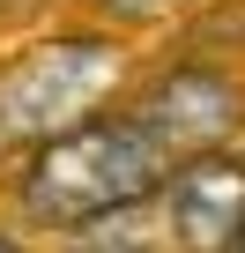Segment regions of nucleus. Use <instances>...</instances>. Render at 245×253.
I'll return each mask as SVG.
<instances>
[{"label":"nucleus","instance_id":"0eeeda50","mask_svg":"<svg viewBox=\"0 0 245 253\" xmlns=\"http://www.w3.org/2000/svg\"><path fill=\"white\" fill-rule=\"evenodd\" d=\"M37 0H0V23H15V15H30Z\"/></svg>","mask_w":245,"mask_h":253},{"label":"nucleus","instance_id":"39448f33","mask_svg":"<svg viewBox=\"0 0 245 253\" xmlns=\"http://www.w3.org/2000/svg\"><path fill=\"white\" fill-rule=\"evenodd\" d=\"M193 15V0H82V23L119 30V38H141V30H171Z\"/></svg>","mask_w":245,"mask_h":253},{"label":"nucleus","instance_id":"20e7f679","mask_svg":"<svg viewBox=\"0 0 245 253\" xmlns=\"http://www.w3.org/2000/svg\"><path fill=\"white\" fill-rule=\"evenodd\" d=\"M164 253H245V157H193L156 194Z\"/></svg>","mask_w":245,"mask_h":253},{"label":"nucleus","instance_id":"7ed1b4c3","mask_svg":"<svg viewBox=\"0 0 245 253\" xmlns=\"http://www.w3.org/2000/svg\"><path fill=\"white\" fill-rule=\"evenodd\" d=\"M127 112L171 149V164L223 157L245 134V75L215 52H178L164 67H141V82L127 89Z\"/></svg>","mask_w":245,"mask_h":253},{"label":"nucleus","instance_id":"6e6552de","mask_svg":"<svg viewBox=\"0 0 245 253\" xmlns=\"http://www.w3.org/2000/svg\"><path fill=\"white\" fill-rule=\"evenodd\" d=\"M60 253H89V246H60Z\"/></svg>","mask_w":245,"mask_h":253},{"label":"nucleus","instance_id":"423d86ee","mask_svg":"<svg viewBox=\"0 0 245 253\" xmlns=\"http://www.w3.org/2000/svg\"><path fill=\"white\" fill-rule=\"evenodd\" d=\"M0 253H37V246H30V238H23L15 223H0Z\"/></svg>","mask_w":245,"mask_h":253},{"label":"nucleus","instance_id":"f03ea898","mask_svg":"<svg viewBox=\"0 0 245 253\" xmlns=\"http://www.w3.org/2000/svg\"><path fill=\"white\" fill-rule=\"evenodd\" d=\"M134 82H141L134 45L97 23H60L8 45L0 52V164L119 112Z\"/></svg>","mask_w":245,"mask_h":253},{"label":"nucleus","instance_id":"f257e3e1","mask_svg":"<svg viewBox=\"0 0 245 253\" xmlns=\"http://www.w3.org/2000/svg\"><path fill=\"white\" fill-rule=\"evenodd\" d=\"M171 149L149 134V126L119 104L74 134L30 149L8 164V223L23 238H89L104 231L111 216H134V209H156V194L171 186Z\"/></svg>","mask_w":245,"mask_h":253}]
</instances>
